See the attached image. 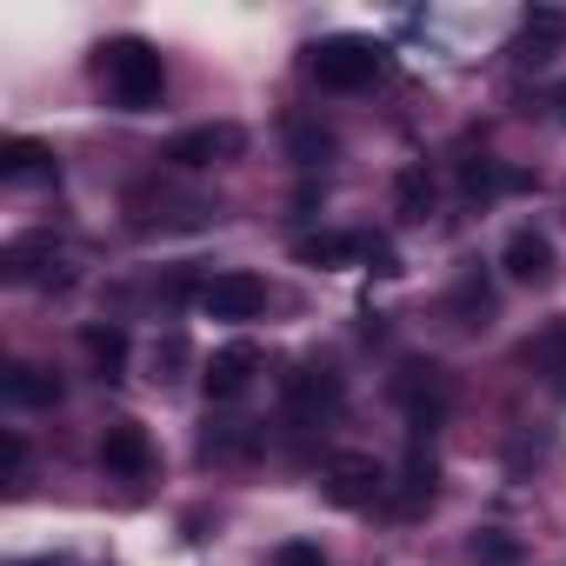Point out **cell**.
Listing matches in <instances>:
<instances>
[{"label": "cell", "mask_w": 566, "mask_h": 566, "mask_svg": "<svg viewBox=\"0 0 566 566\" xmlns=\"http://www.w3.org/2000/svg\"><path fill=\"white\" fill-rule=\"evenodd\" d=\"M473 559H480V566H513V559H520V539H506V533H473Z\"/></svg>", "instance_id": "25"}, {"label": "cell", "mask_w": 566, "mask_h": 566, "mask_svg": "<svg viewBox=\"0 0 566 566\" xmlns=\"http://www.w3.org/2000/svg\"><path fill=\"white\" fill-rule=\"evenodd\" d=\"M81 354H87V367H94L101 380H120V374H127V334H120V327H87V334H81Z\"/></svg>", "instance_id": "18"}, {"label": "cell", "mask_w": 566, "mask_h": 566, "mask_svg": "<svg viewBox=\"0 0 566 566\" xmlns=\"http://www.w3.org/2000/svg\"><path fill=\"white\" fill-rule=\"evenodd\" d=\"M21 473H28V440L8 433V480H21Z\"/></svg>", "instance_id": "27"}, {"label": "cell", "mask_w": 566, "mask_h": 566, "mask_svg": "<svg viewBox=\"0 0 566 566\" xmlns=\"http://www.w3.org/2000/svg\"><path fill=\"white\" fill-rule=\"evenodd\" d=\"M287 147H294V160H301V167H321V160L334 154V134H321V127H294V140H287Z\"/></svg>", "instance_id": "24"}, {"label": "cell", "mask_w": 566, "mask_h": 566, "mask_svg": "<svg viewBox=\"0 0 566 566\" xmlns=\"http://www.w3.org/2000/svg\"><path fill=\"white\" fill-rule=\"evenodd\" d=\"M513 54H520L526 67H546L553 54H566V8H526Z\"/></svg>", "instance_id": "10"}, {"label": "cell", "mask_w": 566, "mask_h": 566, "mask_svg": "<svg viewBox=\"0 0 566 566\" xmlns=\"http://www.w3.org/2000/svg\"><path fill=\"white\" fill-rule=\"evenodd\" d=\"M101 467L120 473V480L154 473V440H147V427H140V420H114V427L101 433Z\"/></svg>", "instance_id": "9"}, {"label": "cell", "mask_w": 566, "mask_h": 566, "mask_svg": "<svg viewBox=\"0 0 566 566\" xmlns=\"http://www.w3.org/2000/svg\"><path fill=\"white\" fill-rule=\"evenodd\" d=\"M394 400L407 407L413 427H433L440 407H447V374H440L433 360H400V374H394Z\"/></svg>", "instance_id": "7"}, {"label": "cell", "mask_w": 566, "mask_h": 566, "mask_svg": "<svg viewBox=\"0 0 566 566\" xmlns=\"http://www.w3.org/2000/svg\"><path fill=\"white\" fill-rule=\"evenodd\" d=\"M200 453H207V460H247V453H253V433H240L233 420H220V427L200 440Z\"/></svg>", "instance_id": "23"}, {"label": "cell", "mask_w": 566, "mask_h": 566, "mask_svg": "<svg viewBox=\"0 0 566 566\" xmlns=\"http://www.w3.org/2000/svg\"><path fill=\"white\" fill-rule=\"evenodd\" d=\"M41 260H54V240L48 233H28V240H14L8 253H0V273H8V280H34Z\"/></svg>", "instance_id": "21"}, {"label": "cell", "mask_w": 566, "mask_h": 566, "mask_svg": "<svg viewBox=\"0 0 566 566\" xmlns=\"http://www.w3.org/2000/svg\"><path fill=\"white\" fill-rule=\"evenodd\" d=\"M0 180H14V187H28V180H61V160H54L48 140L14 134L8 147H0Z\"/></svg>", "instance_id": "12"}, {"label": "cell", "mask_w": 566, "mask_h": 566, "mask_svg": "<svg viewBox=\"0 0 566 566\" xmlns=\"http://www.w3.org/2000/svg\"><path fill=\"white\" fill-rule=\"evenodd\" d=\"M307 74L327 87V94H360L387 74V48L367 41V34H327L307 48Z\"/></svg>", "instance_id": "2"}, {"label": "cell", "mask_w": 566, "mask_h": 566, "mask_svg": "<svg viewBox=\"0 0 566 566\" xmlns=\"http://www.w3.org/2000/svg\"><path fill=\"white\" fill-rule=\"evenodd\" d=\"M253 374H260V347H253V340H227V347L200 367V387H207V400H240V394L253 387Z\"/></svg>", "instance_id": "8"}, {"label": "cell", "mask_w": 566, "mask_h": 566, "mask_svg": "<svg viewBox=\"0 0 566 566\" xmlns=\"http://www.w3.org/2000/svg\"><path fill=\"white\" fill-rule=\"evenodd\" d=\"M287 407H294L301 420H334V413L347 407V380H340L327 360H307V367L287 374Z\"/></svg>", "instance_id": "6"}, {"label": "cell", "mask_w": 566, "mask_h": 566, "mask_svg": "<svg viewBox=\"0 0 566 566\" xmlns=\"http://www.w3.org/2000/svg\"><path fill=\"white\" fill-rule=\"evenodd\" d=\"M500 187H520V174H500L493 160H467V167H460V193H467V200H493Z\"/></svg>", "instance_id": "22"}, {"label": "cell", "mask_w": 566, "mask_h": 566, "mask_svg": "<svg viewBox=\"0 0 566 566\" xmlns=\"http://www.w3.org/2000/svg\"><path fill=\"white\" fill-rule=\"evenodd\" d=\"M433 480H440V467H433V447H407V467H400V480H394V506L400 513H420V506H433Z\"/></svg>", "instance_id": "14"}, {"label": "cell", "mask_w": 566, "mask_h": 566, "mask_svg": "<svg viewBox=\"0 0 566 566\" xmlns=\"http://www.w3.org/2000/svg\"><path fill=\"white\" fill-rule=\"evenodd\" d=\"M394 213H400L407 227H420V220L433 213V174H427V167H400V180H394Z\"/></svg>", "instance_id": "19"}, {"label": "cell", "mask_w": 566, "mask_h": 566, "mask_svg": "<svg viewBox=\"0 0 566 566\" xmlns=\"http://www.w3.org/2000/svg\"><path fill=\"white\" fill-rule=\"evenodd\" d=\"M321 486H327V500L347 506V513H367V506H380V500L394 493V480H387V467H380L374 453H334Z\"/></svg>", "instance_id": "4"}, {"label": "cell", "mask_w": 566, "mask_h": 566, "mask_svg": "<svg viewBox=\"0 0 566 566\" xmlns=\"http://www.w3.org/2000/svg\"><path fill=\"white\" fill-rule=\"evenodd\" d=\"M147 367H154V387H180V380H187V367H193L187 334H160V340H154V354H147Z\"/></svg>", "instance_id": "20"}, {"label": "cell", "mask_w": 566, "mask_h": 566, "mask_svg": "<svg viewBox=\"0 0 566 566\" xmlns=\"http://www.w3.org/2000/svg\"><path fill=\"white\" fill-rule=\"evenodd\" d=\"M0 400L21 407V413H41V407H61V380L41 367H8L0 374Z\"/></svg>", "instance_id": "15"}, {"label": "cell", "mask_w": 566, "mask_h": 566, "mask_svg": "<svg viewBox=\"0 0 566 566\" xmlns=\"http://www.w3.org/2000/svg\"><path fill=\"white\" fill-rule=\"evenodd\" d=\"M240 154H247V127H233V120H207V127H187L167 140V167H187V174L233 167Z\"/></svg>", "instance_id": "3"}, {"label": "cell", "mask_w": 566, "mask_h": 566, "mask_svg": "<svg viewBox=\"0 0 566 566\" xmlns=\"http://www.w3.org/2000/svg\"><path fill=\"white\" fill-rule=\"evenodd\" d=\"M273 566H327V553L314 539H280L273 546Z\"/></svg>", "instance_id": "26"}, {"label": "cell", "mask_w": 566, "mask_h": 566, "mask_svg": "<svg viewBox=\"0 0 566 566\" xmlns=\"http://www.w3.org/2000/svg\"><path fill=\"white\" fill-rule=\"evenodd\" d=\"M94 67H101V81H107V94H114L120 114H154L160 94H167V61H160V48H147L140 34L107 41Z\"/></svg>", "instance_id": "1"}, {"label": "cell", "mask_w": 566, "mask_h": 566, "mask_svg": "<svg viewBox=\"0 0 566 566\" xmlns=\"http://www.w3.org/2000/svg\"><path fill=\"white\" fill-rule=\"evenodd\" d=\"M447 314H453V327H493V287L480 273H460V287H453V301H447Z\"/></svg>", "instance_id": "17"}, {"label": "cell", "mask_w": 566, "mask_h": 566, "mask_svg": "<svg viewBox=\"0 0 566 566\" xmlns=\"http://www.w3.org/2000/svg\"><path fill=\"white\" fill-rule=\"evenodd\" d=\"M193 301H200L207 321H253V314H266V280L233 266V273H213Z\"/></svg>", "instance_id": "5"}, {"label": "cell", "mask_w": 566, "mask_h": 566, "mask_svg": "<svg viewBox=\"0 0 566 566\" xmlns=\"http://www.w3.org/2000/svg\"><path fill=\"white\" fill-rule=\"evenodd\" d=\"M520 360H526V367L559 394V400H566V321H546V327L520 347Z\"/></svg>", "instance_id": "13"}, {"label": "cell", "mask_w": 566, "mask_h": 566, "mask_svg": "<svg viewBox=\"0 0 566 566\" xmlns=\"http://www.w3.org/2000/svg\"><path fill=\"white\" fill-rule=\"evenodd\" d=\"M294 260L301 266H354V260H367V233H301Z\"/></svg>", "instance_id": "16"}, {"label": "cell", "mask_w": 566, "mask_h": 566, "mask_svg": "<svg viewBox=\"0 0 566 566\" xmlns=\"http://www.w3.org/2000/svg\"><path fill=\"white\" fill-rule=\"evenodd\" d=\"M500 266L513 280H526V287H546V280H553V240L539 227H513L506 247H500Z\"/></svg>", "instance_id": "11"}]
</instances>
